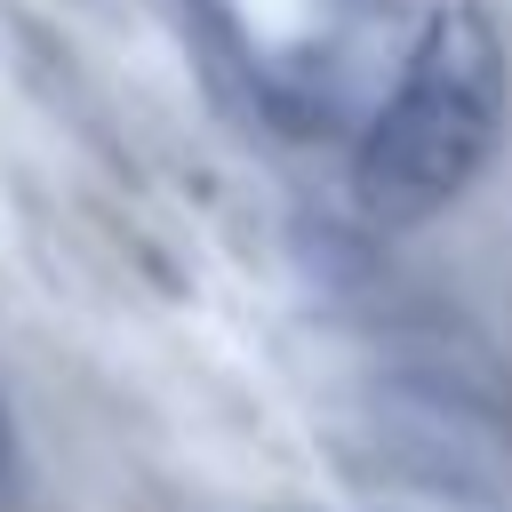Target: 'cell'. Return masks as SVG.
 <instances>
[{
    "mask_svg": "<svg viewBox=\"0 0 512 512\" xmlns=\"http://www.w3.org/2000/svg\"><path fill=\"white\" fill-rule=\"evenodd\" d=\"M512 128V56L488 0H448L400 56L392 96L352 144V208L376 232H416L456 208Z\"/></svg>",
    "mask_w": 512,
    "mask_h": 512,
    "instance_id": "6da1fadb",
    "label": "cell"
},
{
    "mask_svg": "<svg viewBox=\"0 0 512 512\" xmlns=\"http://www.w3.org/2000/svg\"><path fill=\"white\" fill-rule=\"evenodd\" d=\"M8 472H16V424H8V400H0V488H8Z\"/></svg>",
    "mask_w": 512,
    "mask_h": 512,
    "instance_id": "7a4b0ae2",
    "label": "cell"
}]
</instances>
